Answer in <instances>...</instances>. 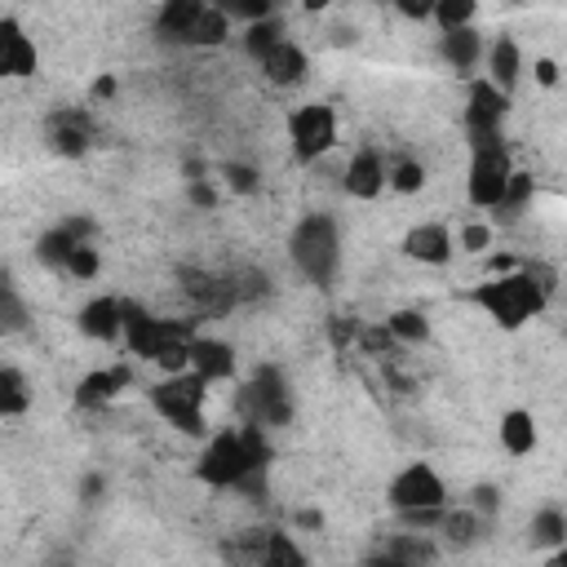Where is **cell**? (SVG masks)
Wrapping results in <instances>:
<instances>
[{"instance_id": "22", "label": "cell", "mask_w": 567, "mask_h": 567, "mask_svg": "<svg viewBox=\"0 0 567 567\" xmlns=\"http://www.w3.org/2000/svg\"><path fill=\"white\" fill-rule=\"evenodd\" d=\"M133 377H128V368L124 363H111V368H97V372H89L80 385H75V408H102V403H111L124 385H128Z\"/></svg>"}, {"instance_id": "17", "label": "cell", "mask_w": 567, "mask_h": 567, "mask_svg": "<svg viewBox=\"0 0 567 567\" xmlns=\"http://www.w3.org/2000/svg\"><path fill=\"white\" fill-rule=\"evenodd\" d=\"M190 372L199 377V381H230L235 377V346L230 341H221V337H199L195 332V341H190Z\"/></svg>"}, {"instance_id": "23", "label": "cell", "mask_w": 567, "mask_h": 567, "mask_svg": "<svg viewBox=\"0 0 567 567\" xmlns=\"http://www.w3.org/2000/svg\"><path fill=\"white\" fill-rule=\"evenodd\" d=\"M439 58H443L452 71L470 75V71L478 66V58H483V35H478L474 27H465V31H447V35H439Z\"/></svg>"}, {"instance_id": "13", "label": "cell", "mask_w": 567, "mask_h": 567, "mask_svg": "<svg viewBox=\"0 0 567 567\" xmlns=\"http://www.w3.org/2000/svg\"><path fill=\"white\" fill-rule=\"evenodd\" d=\"M403 257L408 261H421V266H447L452 252H456V235L443 226V221H416L403 239H399Z\"/></svg>"}, {"instance_id": "29", "label": "cell", "mask_w": 567, "mask_h": 567, "mask_svg": "<svg viewBox=\"0 0 567 567\" xmlns=\"http://www.w3.org/2000/svg\"><path fill=\"white\" fill-rule=\"evenodd\" d=\"M385 332L399 341V346H416L430 337V319L421 310H390L385 315Z\"/></svg>"}, {"instance_id": "15", "label": "cell", "mask_w": 567, "mask_h": 567, "mask_svg": "<svg viewBox=\"0 0 567 567\" xmlns=\"http://www.w3.org/2000/svg\"><path fill=\"white\" fill-rule=\"evenodd\" d=\"M0 75H9V80L35 75V40L22 31V22L13 13L0 18Z\"/></svg>"}, {"instance_id": "5", "label": "cell", "mask_w": 567, "mask_h": 567, "mask_svg": "<svg viewBox=\"0 0 567 567\" xmlns=\"http://www.w3.org/2000/svg\"><path fill=\"white\" fill-rule=\"evenodd\" d=\"M204 403H208V381H199L195 372L164 377L159 385H151V408H155L173 430H182V434H190V439H208Z\"/></svg>"}, {"instance_id": "27", "label": "cell", "mask_w": 567, "mask_h": 567, "mask_svg": "<svg viewBox=\"0 0 567 567\" xmlns=\"http://www.w3.org/2000/svg\"><path fill=\"white\" fill-rule=\"evenodd\" d=\"M27 408H31L27 377H22L13 363H4V368H0V416H22Z\"/></svg>"}, {"instance_id": "45", "label": "cell", "mask_w": 567, "mask_h": 567, "mask_svg": "<svg viewBox=\"0 0 567 567\" xmlns=\"http://www.w3.org/2000/svg\"><path fill=\"white\" fill-rule=\"evenodd\" d=\"M545 567H567V545H563V549H549V558H545Z\"/></svg>"}, {"instance_id": "3", "label": "cell", "mask_w": 567, "mask_h": 567, "mask_svg": "<svg viewBox=\"0 0 567 567\" xmlns=\"http://www.w3.org/2000/svg\"><path fill=\"white\" fill-rule=\"evenodd\" d=\"M155 31L159 40L186 44V49H217L230 40V18L221 13V4H204V0H164L155 9Z\"/></svg>"}, {"instance_id": "37", "label": "cell", "mask_w": 567, "mask_h": 567, "mask_svg": "<svg viewBox=\"0 0 567 567\" xmlns=\"http://www.w3.org/2000/svg\"><path fill=\"white\" fill-rule=\"evenodd\" d=\"M470 496H474V501H470V509H474V514H496V505H501V492H496L492 483H478Z\"/></svg>"}, {"instance_id": "20", "label": "cell", "mask_w": 567, "mask_h": 567, "mask_svg": "<svg viewBox=\"0 0 567 567\" xmlns=\"http://www.w3.org/2000/svg\"><path fill=\"white\" fill-rule=\"evenodd\" d=\"M80 332L93 337V341H120L124 337V301L120 297H93L84 310H80Z\"/></svg>"}, {"instance_id": "11", "label": "cell", "mask_w": 567, "mask_h": 567, "mask_svg": "<svg viewBox=\"0 0 567 567\" xmlns=\"http://www.w3.org/2000/svg\"><path fill=\"white\" fill-rule=\"evenodd\" d=\"M509 111V97L483 75L470 84V97H465V133H470V151L474 146H496L501 142V120Z\"/></svg>"}, {"instance_id": "7", "label": "cell", "mask_w": 567, "mask_h": 567, "mask_svg": "<svg viewBox=\"0 0 567 567\" xmlns=\"http://www.w3.org/2000/svg\"><path fill=\"white\" fill-rule=\"evenodd\" d=\"M190 337H195L190 319H155V315L142 310L137 301H124V346H128V354L155 363L168 346L190 341Z\"/></svg>"}, {"instance_id": "34", "label": "cell", "mask_w": 567, "mask_h": 567, "mask_svg": "<svg viewBox=\"0 0 567 567\" xmlns=\"http://www.w3.org/2000/svg\"><path fill=\"white\" fill-rule=\"evenodd\" d=\"M0 328L4 332H22L27 328V306H22V297H18L9 275L0 279Z\"/></svg>"}, {"instance_id": "31", "label": "cell", "mask_w": 567, "mask_h": 567, "mask_svg": "<svg viewBox=\"0 0 567 567\" xmlns=\"http://www.w3.org/2000/svg\"><path fill=\"white\" fill-rule=\"evenodd\" d=\"M478 527H483V514H474V509L465 505V509H447V514H443V527H439V532H443V536H447L452 545H474V540L483 536Z\"/></svg>"}, {"instance_id": "16", "label": "cell", "mask_w": 567, "mask_h": 567, "mask_svg": "<svg viewBox=\"0 0 567 567\" xmlns=\"http://www.w3.org/2000/svg\"><path fill=\"white\" fill-rule=\"evenodd\" d=\"M244 549H248V563H252V567H306L301 545H297L292 532H284V527H270V532L248 536Z\"/></svg>"}, {"instance_id": "25", "label": "cell", "mask_w": 567, "mask_h": 567, "mask_svg": "<svg viewBox=\"0 0 567 567\" xmlns=\"http://www.w3.org/2000/svg\"><path fill=\"white\" fill-rule=\"evenodd\" d=\"M527 540H532L536 549H563V545H567V514H563L558 505L536 509L532 523H527Z\"/></svg>"}, {"instance_id": "33", "label": "cell", "mask_w": 567, "mask_h": 567, "mask_svg": "<svg viewBox=\"0 0 567 567\" xmlns=\"http://www.w3.org/2000/svg\"><path fill=\"white\" fill-rule=\"evenodd\" d=\"M527 199H532V173H514L505 199L496 204V221H518L523 208H527Z\"/></svg>"}, {"instance_id": "39", "label": "cell", "mask_w": 567, "mask_h": 567, "mask_svg": "<svg viewBox=\"0 0 567 567\" xmlns=\"http://www.w3.org/2000/svg\"><path fill=\"white\" fill-rule=\"evenodd\" d=\"M403 18H412V22H430L434 18V0H399L394 4Z\"/></svg>"}, {"instance_id": "21", "label": "cell", "mask_w": 567, "mask_h": 567, "mask_svg": "<svg viewBox=\"0 0 567 567\" xmlns=\"http://www.w3.org/2000/svg\"><path fill=\"white\" fill-rule=\"evenodd\" d=\"M518 75H523V49L514 35H496L492 49H487V80L509 97L518 89Z\"/></svg>"}, {"instance_id": "26", "label": "cell", "mask_w": 567, "mask_h": 567, "mask_svg": "<svg viewBox=\"0 0 567 567\" xmlns=\"http://www.w3.org/2000/svg\"><path fill=\"white\" fill-rule=\"evenodd\" d=\"M75 248H80V239L58 221L53 230H44V235L35 239V261H44L49 270H66V261H71Z\"/></svg>"}, {"instance_id": "6", "label": "cell", "mask_w": 567, "mask_h": 567, "mask_svg": "<svg viewBox=\"0 0 567 567\" xmlns=\"http://www.w3.org/2000/svg\"><path fill=\"white\" fill-rule=\"evenodd\" d=\"M514 173H518V168L509 164L505 142H496V146H474V151H470V168H465V199H470L474 208L496 213V204L505 199Z\"/></svg>"}, {"instance_id": "4", "label": "cell", "mask_w": 567, "mask_h": 567, "mask_svg": "<svg viewBox=\"0 0 567 567\" xmlns=\"http://www.w3.org/2000/svg\"><path fill=\"white\" fill-rule=\"evenodd\" d=\"M288 257H292V266H297L310 284L328 288V284L337 279V266H341V235H337V221H332L328 213H306V217L292 226V235H288Z\"/></svg>"}, {"instance_id": "38", "label": "cell", "mask_w": 567, "mask_h": 567, "mask_svg": "<svg viewBox=\"0 0 567 567\" xmlns=\"http://www.w3.org/2000/svg\"><path fill=\"white\" fill-rule=\"evenodd\" d=\"M221 177H226V182H230V190H239V195L257 186V173H252V168H244V164H226V168H221Z\"/></svg>"}, {"instance_id": "42", "label": "cell", "mask_w": 567, "mask_h": 567, "mask_svg": "<svg viewBox=\"0 0 567 567\" xmlns=\"http://www.w3.org/2000/svg\"><path fill=\"white\" fill-rule=\"evenodd\" d=\"M106 97H115V75H97L93 80V102H106Z\"/></svg>"}, {"instance_id": "14", "label": "cell", "mask_w": 567, "mask_h": 567, "mask_svg": "<svg viewBox=\"0 0 567 567\" xmlns=\"http://www.w3.org/2000/svg\"><path fill=\"white\" fill-rule=\"evenodd\" d=\"M44 133H49V146H53L58 155L80 159V155L89 151V142H93V120H89V111H80V106H71V111L62 106V111H49Z\"/></svg>"}, {"instance_id": "2", "label": "cell", "mask_w": 567, "mask_h": 567, "mask_svg": "<svg viewBox=\"0 0 567 567\" xmlns=\"http://www.w3.org/2000/svg\"><path fill=\"white\" fill-rule=\"evenodd\" d=\"M270 447L261 439V425H239L204 439V452L195 461V478L204 487H244L248 478L266 474Z\"/></svg>"}, {"instance_id": "24", "label": "cell", "mask_w": 567, "mask_h": 567, "mask_svg": "<svg viewBox=\"0 0 567 567\" xmlns=\"http://www.w3.org/2000/svg\"><path fill=\"white\" fill-rule=\"evenodd\" d=\"M496 439H501V447L509 452V456H527L532 447H536V416L527 412V408H509L505 416H501V425H496Z\"/></svg>"}, {"instance_id": "10", "label": "cell", "mask_w": 567, "mask_h": 567, "mask_svg": "<svg viewBox=\"0 0 567 567\" xmlns=\"http://www.w3.org/2000/svg\"><path fill=\"white\" fill-rule=\"evenodd\" d=\"M288 142L301 164H315L337 146V111L328 102H306L288 115Z\"/></svg>"}, {"instance_id": "30", "label": "cell", "mask_w": 567, "mask_h": 567, "mask_svg": "<svg viewBox=\"0 0 567 567\" xmlns=\"http://www.w3.org/2000/svg\"><path fill=\"white\" fill-rule=\"evenodd\" d=\"M288 35H284V22L279 18H266V22H252V27H244V53L248 58H266L275 44H284Z\"/></svg>"}, {"instance_id": "44", "label": "cell", "mask_w": 567, "mask_h": 567, "mask_svg": "<svg viewBox=\"0 0 567 567\" xmlns=\"http://www.w3.org/2000/svg\"><path fill=\"white\" fill-rule=\"evenodd\" d=\"M297 523H301V527H323V514H319V509H301Z\"/></svg>"}, {"instance_id": "32", "label": "cell", "mask_w": 567, "mask_h": 567, "mask_svg": "<svg viewBox=\"0 0 567 567\" xmlns=\"http://www.w3.org/2000/svg\"><path fill=\"white\" fill-rule=\"evenodd\" d=\"M385 182H390V190H399V195H416L421 186H425V164L421 159H394L390 168H385Z\"/></svg>"}, {"instance_id": "1", "label": "cell", "mask_w": 567, "mask_h": 567, "mask_svg": "<svg viewBox=\"0 0 567 567\" xmlns=\"http://www.w3.org/2000/svg\"><path fill=\"white\" fill-rule=\"evenodd\" d=\"M549 275L536 270V266H518V270H505V275H492L483 284H474L465 297L470 306H478L496 328L514 332L523 328L527 319H536L545 310V297H549Z\"/></svg>"}, {"instance_id": "8", "label": "cell", "mask_w": 567, "mask_h": 567, "mask_svg": "<svg viewBox=\"0 0 567 567\" xmlns=\"http://www.w3.org/2000/svg\"><path fill=\"white\" fill-rule=\"evenodd\" d=\"M239 412H244V425H288L292 421V394H288V381L284 372L275 368H257L244 390H239Z\"/></svg>"}, {"instance_id": "28", "label": "cell", "mask_w": 567, "mask_h": 567, "mask_svg": "<svg viewBox=\"0 0 567 567\" xmlns=\"http://www.w3.org/2000/svg\"><path fill=\"white\" fill-rule=\"evenodd\" d=\"M474 18H478V4L474 0H434V27H439V35H447V31H465V27H474Z\"/></svg>"}, {"instance_id": "12", "label": "cell", "mask_w": 567, "mask_h": 567, "mask_svg": "<svg viewBox=\"0 0 567 567\" xmlns=\"http://www.w3.org/2000/svg\"><path fill=\"white\" fill-rule=\"evenodd\" d=\"M177 279H182L186 301H190L199 315H226V310L239 301V297H235V279H226V275L182 266V270H177Z\"/></svg>"}, {"instance_id": "19", "label": "cell", "mask_w": 567, "mask_h": 567, "mask_svg": "<svg viewBox=\"0 0 567 567\" xmlns=\"http://www.w3.org/2000/svg\"><path fill=\"white\" fill-rule=\"evenodd\" d=\"M341 186H346V195H354V199H377L390 182H385V159L377 155V151H354L350 155V164H346V173H341Z\"/></svg>"}, {"instance_id": "35", "label": "cell", "mask_w": 567, "mask_h": 567, "mask_svg": "<svg viewBox=\"0 0 567 567\" xmlns=\"http://www.w3.org/2000/svg\"><path fill=\"white\" fill-rule=\"evenodd\" d=\"M97 266H102L97 248H93V244H80V248L71 252V261H66V275H71V279H93Z\"/></svg>"}, {"instance_id": "18", "label": "cell", "mask_w": 567, "mask_h": 567, "mask_svg": "<svg viewBox=\"0 0 567 567\" xmlns=\"http://www.w3.org/2000/svg\"><path fill=\"white\" fill-rule=\"evenodd\" d=\"M257 66H261L266 84H275V89H297V84L306 80V71H310V58H306V49H301L297 40H284V44H275Z\"/></svg>"}, {"instance_id": "40", "label": "cell", "mask_w": 567, "mask_h": 567, "mask_svg": "<svg viewBox=\"0 0 567 567\" xmlns=\"http://www.w3.org/2000/svg\"><path fill=\"white\" fill-rule=\"evenodd\" d=\"M532 80L545 84V89H554V84H558V62H554V58H536V62H532Z\"/></svg>"}, {"instance_id": "41", "label": "cell", "mask_w": 567, "mask_h": 567, "mask_svg": "<svg viewBox=\"0 0 567 567\" xmlns=\"http://www.w3.org/2000/svg\"><path fill=\"white\" fill-rule=\"evenodd\" d=\"M190 204H195V208H213V204H217V186H213V182H204V177H199V182H190Z\"/></svg>"}, {"instance_id": "36", "label": "cell", "mask_w": 567, "mask_h": 567, "mask_svg": "<svg viewBox=\"0 0 567 567\" xmlns=\"http://www.w3.org/2000/svg\"><path fill=\"white\" fill-rule=\"evenodd\" d=\"M487 244H492V226L487 221H465L461 226V239H456L461 252H483Z\"/></svg>"}, {"instance_id": "9", "label": "cell", "mask_w": 567, "mask_h": 567, "mask_svg": "<svg viewBox=\"0 0 567 567\" xmlns=\"http://www.w3.org/2000/svg\"><path fill=\"white\" fill-rule=\"evenodd\" d=\"M385 496H390V505L399 509V518H403V514H434V509H447V483H443L439 470L425 465V461L403 465V470L390 478Z\"/></svg>"}, {"instance_id": "43", "label": "cell", "mask_w": 567, "mask_h": 567, "mask_svg": "<svg viewBox=\"0 0 567 567\" xmlns=\"http://www.w3.org/2000/svg\"><path fill=\"white\" fill-rule=\"evenodd\" d=\"M363 567H412V563H403V558H394L390 549H381V554H372Z\"/></svg>"}]
</instances>
